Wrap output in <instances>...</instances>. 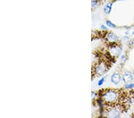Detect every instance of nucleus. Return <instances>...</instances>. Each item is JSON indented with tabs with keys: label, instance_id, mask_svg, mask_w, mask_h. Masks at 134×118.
Here are the masks:
<instances>
[{
	"label": "nucleus",
	"instance_id": "obj_6",
	"mask_svg": "<svg viewBox=\"0 0 134 118\" xmlns=\"http://www.w3.org/2000/svg\"><path fill=\"white\" fill-rule=\"evenodd\" d=\"M121 80L120 75L119 73H114L111 77V81L114 84L117 85Z\"/></svg>",
	"mask_w": 134,
	"mask_h": 118
},
{
	"label": "nucleus",
	"instance_id": "obj_18",
	"mask_svg": "<svg viewBox=\"0 0 134 118\" xmlns=\"http://www.w3.org/2000/svg\"><path fill=\"white\" fill-rule=\"evenodd\" d=\"M119 1H125V0H119Z\"/></svg>",
	"mask_w": 134,
	"mask_h": 118
},
{
	"label": "nucleus",
	"instance_id": "obj_3",
	"mask_svg": "<svg viewBox=\"0 0 134 118\" xmlns=\"http://www.w3.org/2000/svg\"><path fill=\"white\" fill-rule=\"evenodd\" d=\"M121 111H121V108L120 107L113 106L108 109L105 116L107 117H119L121 115Z\"/></svg>",
	"mask_w": 134,
	"mask_h": 118
},
{
	"label": "nucleus",
	"instance_id": "obj_15",
	"mask_svg": "<svg viewBox=\"0 0 134 118\" xmlns=\"http://www.w3.org/2000/svg\"><path fill=\"white\" fill-rule=\"evenodd\" d=\"M101 28H102V29H105V30H107V27H105L104 25H101Z\"/></svg>",
	"mask_w": 134,
	"mask_h": 118
},
{
	"label": "nucleus",
	"instance_id": "obj_5",
	"mask_svg": "<svg viewBox=\"0 0 134 118\" xmlns=\"http://www.w3.org/2000/svg\"><path fill=\"white\" fill-rule=\"evenodd\" d=\"M123 81L125 83H130L133 80V75L130 72H126L123 75Z\"/></svg>",
	"mask_w": 134,
	"mask_h": 118
},
{
	"label": "nucleus",
	"instance_id": "obj_14",
	"mask_svg": "<svg viewBox=\"0 0 134 118\" xmlns=\"http://www.w3.org/2000/svg\"><path fill=\"white\" fill-rule=\"evenodd\" d=\"M91 96H92V99H94L95 97H96V94L94 92H92Z\"/></svg>",
	"mask_w": 134,
	"mask_h": 118
},
{
	"label": "nucleus",
	"instance_id": "obj_11",
	"mask_svg": "<svg viewBox=\"0 0 134 118\" xmlns=\"http://www.w3.org/2000/svg\"><path fill=\"white\" fill-rule=\"evenodd\" d=\"M98 0H92V3H91V5L92 8H94L95 7L98 5Z\"/></svg>",
	"mask_w": 134,
	"mask_h": 118
},
{
	"label": "nucleus",
	"instance_id": "obj_12",
	"mask_svg": "<svg viewBox=\"0 0 134 118\" xmlns=\"http://www.w3.org/2000/svg\"><path fill=\"white\" fill-rule=\"evenodd\" d=\"M126 60V57L125 56V55H122V56L120 57V61H121V63H125V61Z\"/></svg>",
	"mask_w": 134,
	"mask_h": 118
},
{
	"label": "nucleus",
	"instance_id": "obj_9",
	"mask_svg": "<svg viewBox=\"0 0 134 118\" xmlns=\"http://www.w3.org/2000/svg\"><path fill=\"white\" fill-rule=\"evenodd\" d=\"M106 24H107L108 26L110 27H112V28H115V27H116V25L110 20H107L106 21Z\"/></svg>",
	"mask_w": 134,
	"mask_h": 118
},
{
	"label": "nucleus",
	"instance_id": "obj_16",
	"mask_svg": "<svg viewBox=\"0 0 134 118\" xmlns=\"http://www.w3.org/2000/svg\"><path fill=\"white\" fill-rule=\"evenodd\" d=\"M127 39H129V37L127 36H125V37H124V40H127Z\"/></svg>",
	"mask_w": 134,
	"mask_h": 118
},
{
	"label": "nucleus",
	"instance_id": "obj_4",
	"mask_svg": "<svg viewBox=\"0 0 134 118\" xmlns=\"http://www.w3.org/2000/svg\"><path fill=\"white\" fill-rule=\"evenodd\" d=\"M122 47L119 45L114 44L113 46H111L110 47V53L112 56L118 57L122 53Z\"/></svg>",
	"mask_w": 134,
	"mask_h": 118
},
{
	"label": "nucleus",
	"instance_id": "obj_8",
	"mask_svg": "<svg viewBox=\"0 0 134 118\" xmlns=\"http://www.w3.org/2000/svg\"><path fill=\"white\" fill-rule=\"evenodd\" d=\"M113 4V2H110V3H108L107 4H105V5L104 7V12L106 14H110L111 12Z\"/></svg>",
	"mask_w": 134,
	"mask_h": 118
},
{
	"label": "nucleus",
	"instance_id": "obj_10",
	"mask_svg": "<svg viewBox=\"0 0 134 118\" xmlns=\"http://www.w3.org/2000/svg\"><path fill=\"white\" fill-rule=\"evenodd\" d=\"M134 88V83H128L125 85V88L126 89H132Z\"/></svg>",
	"mask_w": 134,
	"mask_h": 118
},
{
	"label": "nucleus",
	"instance_id": "obj_2",
	"mask_svg": "<svg viewBox=\"0 0 134 118\" xmlns=\"http://www.w3.org/2000/svg\"><path fill=\"white\" fill-rule=\"evenodd\" d=\"M109 69V64L105 61H100L96 64L94 68V73L95 74L98 76H102L105 74L106 72Z\"/></svg>",
	"mask_w": 134,
	"mask_h": 118
},
{
	"label": "nucleus",
	"instance_id": "obj_13",
	"mask_svg": "<svg viewBox=\"0 0 134 118\" xmlns=\"http://www.w3.org/2000/svg\"><path fill=\"white\" fill-rule=\"evenodd\" d=\"M105 78H106V76H104V77H103V78H101V80L99 81L98 83L99 86H101V85L103 84L104 82V81H105Z\"/></svg>",
	"mask_w": 134,
	"mask_h": 118
},
{
	"label": "nucleus",
	"instance_id": "obj_7",
	"mask_svg": "<svg viewBox=\"0 0 134 118\" xmlns=\"http://www.w3.org/2000/svg\"><path fill=\"white\" fill-rule=\"evenodd\" d=\"M107 40L112 43L116 42L119 40L118 36L113 32H110L107 35Z\"/></svg>",
	"mask_w": 134,
	"mask_h": 118
},
{
	"label": "nucleus",
	"instance_id": "obj_1",
	"mask_svg": "<svg viewBox=\"0 0 134 118\" xmlns=\"http://www.w3.org/2000/svg\"><path fill=\"white\" fill-rule=\"evenodd\" d=\"M120 94L119 90L107 89L103 94L102 99L106 104L114 105L120 98Z\"/></svg>",
	"mask_w": 134,
	"mask_h": 118
},
{
	"label": "nucleus",
	"instance_id": "obj_19",
	"mask_svg": "<svg viewBox=\"0 0 134 118\" xmlns=\"http://www.w3.org/2000/svg\"><path fill=\"white\" fill-rule=\"evenodd\" d=\"M133 75H134V69H133Z\"/></svg>",
	"mask_w": 134,
	"mask_h": 118
},
{
	"label": "nucleus",
	"instance_id": "obj_17",
	"mask_svg": "<svg viewBox=\"0 0 134 118\" xmlns=\"http://www.w3.org/2000/svg\"><path fill=\"white\" fill-rule=\"evenodd\" d=\"M132 35H134V31L132 32Z\"/></svg>",
	"mask_w": 134,
	"mask_h": 118
}]
</instances>
